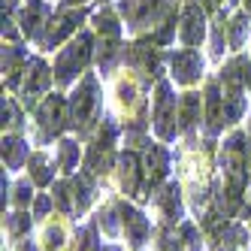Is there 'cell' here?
<instances>
[{
  "mask_svg": "<svg viewBox=\"0 0 251 251\" xmlns=\"http://www.w3.org/2000/svg\"><path fill=\"white\" fill-rule=\"evenodd\" d=\"M97 58V33L94 30H79L73 40H70L58 55H55V64H51V73H55V85L67 88L79 82V76L85 73L91 61Z\"/></svg>",
  "mask_w": 251,
  "mask_h": 251,
  "instance_id": "obj_1",
  "label": "cell"
},
{
  "mask_svg": "<svg viewBox=\"0 0 251 251\" xmlns=\"http://www.w3.org/2000/svg\"><path fill=\"white\" fill-rule=\"evenodd\" d=\"M100 106H103V91H100V82L94 73H85L76 88H73V97H70V124L73 130L85 133L100 115Z\"/></svg>",
  "mask_w": 251,
  "mask_h": 251,
  "instance_id": "obj_2",
  "label": "cell"
},
{
  "mask_svg": "<svg viewBox=\"0 0 251 251\" xmlns=\"http://www.w3.org/2000/svg\"><path fill=\"white\" fill-rule=\"evenodd\" d=\"M85 22H88V6H82V9L58 6L55 15H51L49 25H46V30H43L37 49H40V51H55V49H61L64 43L73 40L79 30H85V27H82Z\"/></svg>",
  "mask_w": 251,
  "mask_h": 251,
  "instance_id": "obj_3",
  "label": "cell"
},
{
  "mask_svg": "<svg viewBox=\"0 0 251 251\" xmlns=\"http://www.w3.org/2000/svg\"><path fill=\"white\" fill-rule=\"evenodd\" d=\"M151 124H154V133L164 139V142H170V139H176V133H178V100H176V94H173V82L170 79H157V85H154V97H151Z\"/></svg>",
  "mask_w": 251,
  "mask_h": 251,
  "instance_id": "obj_4",
  "label": "cell"
},
{
  "mask_svg": "<svg viewBox=\"0 0 251 251\" xmlns=\"http://www.w3.org/2000/svg\"><path fill=\"white\" fill-rule=\"evenodd\" d=\"M167 64H170V79L176 85H182V88H194L203 79V70H206L203 51L200 49H188V46L173 49L167 55Z\"/></svg>",
  "mask_w": 251,
  "mask_h": 251,
  "instance_id": "obj_5",
  "label": "cell"
},
{
  "mask_svg": "<svg viewBox=\"0 0 251 251\" xmlns=\"http://www.w3.org/2000/svg\"><path fill=\"white\" fill-rule=\"evenodd\" d=\"M209 12L197 3V0H185L182 12H178V43L188 49H200L209 37Z\"/></svg>",
  "mask_w": 251,
  "mask_h": 251,
  "instance_id": "obj_6",
  "label": "cell"
},
{
  "mask_svg": "<svg viewBox=\"0 0 251 251\" xmlns=\"http://www.w3.org/2000/svg\"><path fill=\"white\" fill-rule=\"evenodd\" d=\"M51 85H55V73H51V67L46 64V58H43V55H30V58H27V67H25L22 88H19L25 106L37 109V106H40V97L49 91Z\"/></svg>",
  "mask_w": 251,
  "mask_h": 251,
  "instance_id": "obj_7",
  "label": "cell"
},
{
  "mask_svg": "<svg viewBox=\"0 0 251 251\" xmlns=\"http://www.w3.org/2000/svg\"><path fill=\"white\" fill-rule=\"evenodd\" d=\"M33 115H37L40 139H55L64 130V121H70V100H64L61 94H49L40 100Z\"/></svg>",
  "mask_w": 251,
  "mask_h": 251,
  "instance_id": "obj_8",
  "label": "cell"
},
{
  "mask_svg": "<svg viewBox=\"0 0 251 251\" xmlns=\"http://www.w3.org/2000/svg\"><path fill=\"white\" fill-rule=\"evenodd\" d=\"M51 15H55V9H51L49 0H22V9H19V15H15V22H19L25 40H30L33 46H37Z\"/></svg>",
  "mask_w": 251,
  "mask_h": 251,
  "instance_id": "obj_9",
  "label": "cell"
},
{
  "mask_svg": "<svg viewBox=\"0 0 251 251\" xmlns=\"http://www.w3.org/2000/svg\"><path fill=\"white\" fill-rule=\"evenodd\" d=\"M91 30L97 33V40H121L124 37V19L121 12L109 3H100L91 15Z\"/></svg>",
  "mask_w": 251,
  "mask_h": 251,
  "instance_id": "obj_10",
  "label": "cell"
},
{
  "mask_svg": "<svg viewBox=\"0 0 251 251\" xmlns=\"http://www.w3.org/2000/svg\"><path fill=\"white\" fill-rule=\"evenodd\" d=\"M118 212H121V224H124V233H127L130 245H133V248L146 245L149 233H151V224H149V218H146V215H142L139 209H133L130 203H118Z\"/></svg>",
  "mask_w": 251,
  "mask_h": 251,
  "instance_id": "obj_11",
  "label": "cell"
},
{
  "mask_svg": "<svg viewBox=\"0 0 251 251\" xmlns=\"http://www.w3.org/2000/svg\"><path fill=\"white\" fill-rule=\"evenodd\" d=\"M251 40V19H248V12L239 6V9H233L230 12V19H227V43L233 51H242Z\"/></svg>",
  "mask_w": 251,
  "mask_h": 251,
  "instance_id": "obj_12",
  "label": "cell"
},
{
  "mask_svg": "<svg viewBox=\"0 0 251 251\" xmlns=\"http://www.w3.org/2000/svg\"><path fill=\"white\" fill-rule=\"evenodd\" d=\"M200 112H203V94L185 91L178 97V130L191 133L197 124H200Z\"/></svg>",
  "mask_w": 251,
  "mask_h": 251,
  "instance_id": "obj_13",
  "label": "cell"
},
{
  "mask_svg": "<svg viewBox=\"0 0 251 251\" xmlns=\"http://www.w3.org/2000/svg\"><path fill=\"white\" fill-rule=\"evenodd\" d=\"M139 178H142V170H139L136 151H124L121 154V188L127 191V194H136Z\"/></svg>",
  "mask_w": 251,
  "mask_h": 251,
  "instance_id": "obj_14",
  "label": "cell"
},
{
  "mask_svg": "<svg viewBox=\"0 0 251 251\" xmlns=\"http://www.w3.org/2000/svg\"><path fill=\"white\" fill-rule=\"evenodd\" d=\"M27 176H30V182H33V185H51V178H55V170H51L49 154H43V151L30 154V160H27Z\"/></svg>",
  "mask_w": 251,
  "mask_h": 251,
  "instance_id": "obj_15",
  "label": "cell"
},
{
  "mask_svg": "<svg viewBox=\"0 0 251 251\" xmlns=\"http://www.w3.org/2000/svg\"><path fill=\"white\" fill-rule=\"evenodd\" d=\"M27 157V142L22 136H6L3 139V164L9 170H19Z\"/></svg>",
  "mask_w": 251,
  "mask_h": 251,
  "instance_id": "obj_16",
  "label": "cell"
},
{
  "mask_svg": "<svg viewBox=\"0 0 251 251\" xmlns=\"http://www.w3.org/2000/svg\"><path fill=\"white\" fill-rule=\"evenodd\" d=\"M94 200V182H91V176H76V182H73V203H76V212H85L88 206H91Z\"/></svg>",
  "mask_w": 251,
  "mask_h": 251,
  "instance_id": "obj_17",
  "label": "cell"
},
{
  "mask_svg": "<svg viewBox=\"0 0 251 251\" xmlns=\"http://www.w3.org/2000/svg\"><path fill=\"white\" fill-rule=\"evenodd\" d=\"M160 209H164L167 221L182 218V194H178V185H167V191L160 194Z\"/></svg>",
  "mask_w": 251,
  "mask_h": 251,
  "instance_id": "obj_18",
  "label": "cell"
},
{
  "mask_svg": "<svg viewBox=\"0 0 251 251\" xmlns=\"http://www.w3.org/2000/svg\"><path fill=\"white\" fill-rule=\"evenodd\" d=\"M55 164H58L64 173H73V170L79 167V142L61 139V142H58V160H55Z\"/></svg>",
  "mask_w": 251,
  "mask_h": 251,
  "instance_id": "obj_19",
  "label": "cell"
},
{
  "mask_svg": "<svg viewBox=\"0 0 251 251\" xmlns=\"http://www.w3.org/2000/svg\"><path fill=\"white\" fill-rule=\"evenodd\" d=\"M67 248V230L61 221H51L46 227V251H64Z\"/></svg>",
  "mask_w": 251,
  "mask_h": 251,
  "instance_id": "obj_20",
  "label": "cell"
},
{
  "mask_svg": "<svg viewBox=\"0 0 251 251\" xmlns=\"http://www.w3.org/2000/svg\"><path fill=\"white\" fill-rule=\"evenodd\" d=\"M3 124L6 127H22L19 103H15V97H9V94H3Z\"/></svg>",
  "mask_w": 251,
  "mask_h": 251,
  "instance_id": "obj_21",
  "label": "cell"
},
{
  "mask_svg": "<svg viewBox=\"0 0 251 251\" xmlns=\"http://www.w3.org/2000/svg\"><path fill=\"white\" fill-rule=\"evenodd\" d=\"M30 218H33V215H25V212L9 215V218H6V230L12 233V236H22V233L30 227Z\"/></svg>",
  "mask_w": 251,
  "mask_h": 251,
  "instance_id": "obj_22",
  "label": "cell"
},
{
  "mask_svg": "<svg viewBox=\"0 0 251 251\" xmlns=\"http://www.w3.org/2000/svg\"><path fill=\"white\" fill-rule=\"evenodd\" d=\"M30 197H33V191H30V182H19L15 185V206H27L30 203Z\"/></svg>",
  "mask_w": 251,
  "mask_h": 251,
  "instance_id": "obj_23",
  "label": "cell"
},
{
  "mask_svg": "<svg viewBox=\"0 0 251 251\" xmlns=\"http://www.w3.org/2000/svg\"><path fill=\"white\" fill-rule=\"evenodd\" d=\"M51 206H55V197H37V203H33V218H43V215L51 209Z\"/></svg>",
  "mask_w": 251,
  "mask_h": 251,
  "instance_id": "obj_24",
  "label": "cell"
},
{
  "mask_svg": "<svg viewBox=\"0 0 251 251\" xmlns=\"http://www.w3.org/2000/svg\"><path fill=\"white\" fill-rule=\"evenodd\" d=\"M91 0H61L58 6H67V9H82V6H88Z\"/></svg>",
  "mask_w": 251,
  "mask_h": 251,
  "instance_id": "obj_25",
  "label": "cell"
},
{
  "mask_svg": "<svg viewBox=\"0 0 251 251\" xmlns=\"http://www.w3.org/2000/svg\"><path fill=\"white\" fill-rule=\"evenodd\" d=\"M19 251H37V248H33L30 242H22V245H19Z\"/></svg>",
  "mask_w": 251,
  "mask_h": 251,
  "instance_id": "obj_26",
  "label": "cell"
},
{
  "mask_svg": "<svg viewBox=\"0 0 251 251\" xmlns=\"http://www.w3.org/2000/svg\"><path fill=\"white\" fill-rule=\"evenodd\" d=\"M242 9L248 12V19H251V0H242Z\"/></svg>",
  "mask_w": 251,
  "mask_h": 251,
  "instance_id": "obj_27",
  "label": "cell"
},
{
  "mask_svg": "<svg viewBox=\"0 0 251 251\" xmlns=\"http://www.w3.org/2000/svg\"><path fill=\"white\" fill-rule=\"evenodd\" d=\"M100 251H124V248H118V245H106V248H100Z\"/></svg>",
  "mask_w": 251,
  "mask_h": 251,
  "instance_id": "obj_28",
  "label": "cell"
},
{
  "mask_svg": "<svg viewBox=\"0 0 251 251\" xmlns=\"http://www.w3.org/2000/svg\"><path fill=\"white\" fill-rule=\"evenodd\" d=\"M248 91H251V70H248Z\"/></svg>",
  "mask_w": 251,
  "mask_h": 251,
  "instance_id": "obj_29",
  "label": "cell"
},
{
  "mask_svg": "<svg viewBox=\"0 0 251 251\" xmlns=\"http://www.w3.org/2000/svg\"><path fill=\"white\" fill-rule=\"evenodd\" d=\"M100 3H109V0H100Z\"/></svg>",
  "mask_w": 251,
  "mask_h": 251,
  "instance_id": "obj_30",
  "label": "cell"
}]
</instances>
